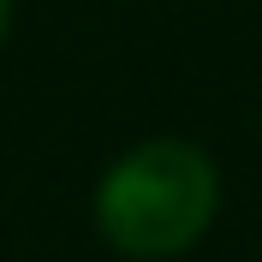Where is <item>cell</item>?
<instances>
[{
    "label": "cell",
    "instance_id": "obj_1",
    "mask_svg": "<svg viewBox=\"0 0 262 262\" xmlns=\"http://www.w3.org/2000/svg\"><path fill=\"white\" fill-rule=\"evenodd\" d=\"M221 214V167L191 137H149L125 149L96 185V232L119 256L167 262L191 250Z\"/></svg>",
    "mask_w": 262,
    "mask_h": 262
},
{
    "label": "cell",
    "instance_id": "obj_2",
    "mask_svg": "<svg viewBox=\"0 0 262 262\" xmlns=\"http://www.w3.org/2000/svg\"><path fill=\"white\" fill-rule=\"evenodd\" d=\"M6 30H12V0H0V42H6Z\"/></svg>",
    "mask_w": 262,
    "mask_h": 262
}]
</instances>
